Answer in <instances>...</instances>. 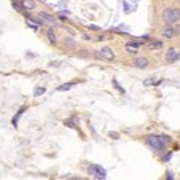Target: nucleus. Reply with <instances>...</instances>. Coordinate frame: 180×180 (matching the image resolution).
Instances as JSON below:
<instances>
[{
    "mask_svg": "<svg viewBox=\"0 0 180 180\" xmlns=\"http://www.w3.org/2000/svg\"><path fill=\"white\" fill-rule=\"evenodd\" d=\"M110 135H112V139H118V134H115V132H110Z\"/></svg>",
    "mask_w": 180,
    "mask_h": 180,
    "instance_id": "23",
    "label": "nucleus"
},
{
    "mask_svg": "<svg viewBox=\"0 0 180 180\" xmlns=\"http://www.w3.org/2000/svg\"><path fill=\"white\" fill-rule=\"evenodd\" d=\"M158 83H161V80L155 81L153 78H148V80H145V81H144V86H151V84H158Z\"/></svg>",
    "mask_w": 180,
    "mask_h": 180,
    "instance_id": "17",
    "label": "nucleus"
},
{
    "mask_svg": "<svg viewBox=\"0 0 180 180\" xmlns=\"http://www.w3.org/2000/svg\"><path fill=\"white\" fill-rule=\"evenodd\" d=\"M177 33H179V30L174 29V27H171V26L164 27V29L161 30V37H163V38H172V37H175Z\"/></svg>",
    "mask_w": 180,
    "mask_h": 180,
    "instance_id": "6",
    "label": "nucleus"
},
{
    "mask_svg": "<svg viewBox=\"0 0 180 180\" xmlns=\"http://www.w3.org/2000/svg\"><path fill=\"white\" fill-rule=\"evenodd\" d=\"M159 48H163V42H159V40L148 42V50H159Z\"/></svg>",
    "mask_w": 180,
    "mask_h": 180,
    "instance_id": "11",
    "label": "nucleus"
},
{
    "mask_svg": "<svg viewBox=\"0 0 180 180\" xmlns=\"http://www.w3.org/2000/svg\"><path fill=\"white\" fill-rule=\"evenodd\" d=\"M24 112H26V107H22L21 110L16 113V117H13V120H11V124H13V126H18V121H19V118L22 117V113H24Z\"/></svg>",
    "mask_w": 180,
    "mask_h": 180,
    "instance_id": "13",
    "label": "nucleus"
},
{
    "mask_svg": "<svg viewBox=\"0 0 180 180\" xmlns=\"http://www.w3.org/2000/svg\"><path fill=\"white\" fill-rule=\"evenodd\" d=\"M145 142H147V145L151 148V150H155V151H163L166 148V145L161 142L159 135H148V137L145 139Z\"/></svg>",
    "mask_w": 180,
    "mask_h": 180,
    "instance_id": "2",
    "label": "nucleus"
},
{
    "mask_svg": "<svg viewBox=\"0 0 180 180\" xmlns=\"http://www.w3.org/2000/svg\"><path fill=\"white\" fill-rule=\"evenodd\" d=\"M88 172H89V174L93 175L96 180L107 179V172H105V169L100 167V166H97V164H89V166H88Z\"/></svg>",
    "mask_w": 180,
    "mask_h": 180,
    "instance_id": "3",
    "label": "nucleus"
},
{
    "mask_svg": "<svg viewBox=\"0 0 180 180\" xmlns=\"http://www.w3.org/2000/svg\"><path fill=\"white\" fill-rule=\"evenodd\" d=\"M139 46H140V43H139V42H128L126 43V51H129V53H137Z\"/></svg>",
    "mask_w": 180,
    "mask_h": 180,
    "instance_id": "9",
    "label": "nucleus"
},
{
    "mask_svg": "<svg viewBox=\"0 0 180 180\" xmlns=\"http://www.w3.org/2000/svg\"><path fill=\"white\" fill-rule=\"evenodd\" d=\"M96 56L100 57V59H104V61H113L115 59V54H113V51H112L110 46H104V48H100L99 51H96Z\"/></svg>",
    "mask_w": 180,
    "mask_h": 180,
    "instance_id": "4",
    "label": "nucleus"
},
{
    "mask_svg": "<svg viewBox=\"0 0 180 180\" xmlns=\"http://www.w3.org/2000/svg\"><path fill=\"white\" fill-rule=\"evenodd\" d=\"M134 10H135V5H129V2L126 0V2H124V11L131 13V11H134Z\"/></svg>",
    "mask_w": 180,
    "mask_h": 180,
    "instance_id": "16",
    "label": "nucleus"
},
{
    "mask_svg": "<svg viewBox=\"0 0 180 180\" xmlns=\"http://www.w3.org/2000/svg\"><path fill=\"white\" fill-rule=\"evenodd\" d=\"M167 179H174V175H172V172H167V175H166Z\"/></svg>",
    "mask_w": 180,
    "mask_h": 180,
    "instance_id": "24",
    "label": "nucleus"
},
{
    "mask_svg": "<svg viewBox=\"0 0 180 180\" xmlns=\"http://www.w3.org/2000/svg\"><path fill=\"white\" fill-rule=\"evenodd\" d=\"M45 91H46L45 88H37V89L33 91V96H35V97H38V96H42V94L45 93Z\"/></svg>",
    "mask_w": 180,
    "mask_h": 180,
    "instance_id": "19",
    "label": "nucleus"
},
{
    "mask_svg": "<svg viewBox=\"0 0 180 180\" xmlns=\"http://www.w3.org/2000/svg\"><path fill=\"white\" fill-rule=\"evenodd\" d=\"M159 139H161V142H163V144H164V145L171 144V137H169V135H166V134L159 135Z\"/></svg>",
    "mask_w": 180,
    "mask_h": 180,
    "instance_id": "18",
    "label": "nucleus"
},
{
    "mask_svg": "<svg viewBox=\"0 0 180 180\" xmlns=\"http://www.w3.org/2000/svg\"><path fill=\"white\" fill-rule=\"evenodd\" d=\"M163 21L167 22V24L180 21V8H175V6L166 8L164 11H163Z\"/></svg>",
    "mask_w": 180,
    "mask_h": 180,
    "instance_id": "1",
    "label": "nucleus"
},
{
    "mask_svg": "<svg viewBox=\"0 0 180 180\" xmlns=\"http://www.w3.org/2000/svg\"><path fill=\"white\" fill-rule=\"evenodd\" d=\"M38 18L42 19V21H45V22H50V24H56V18H54L53 15L45 13V11H40L38 13Z\"/></svg>",
    "mask_w": 180,
    "mask_h": 180,
    "instance_id": "8",
    "label": "nucleus"
},
{
    "mask_svg": "<svg viewBox=\"0 0 180 180\" xmlns=\"http://www.w3.org/2000/svg\"><path fill=\"white\" fill-rule=\"evenodd\" d=\"M64 46L69 50H73V48H77V43L73 38H64Z\"/></svg>",
    "mask_w": 180,
    "mask_h": 180,
    "instance_id": "12",
    "label": "nucleus"
},
{
    "mask_svg": "<svg viewBox=\"0 0 180 180\" xmlns=\"http://www.w3.org/2000/svg\"><path fill=\"white\" fill-rule=\"evenodd\" d=\"M13 6H15L16 10H19V11H22V10H24V8H22V5H21L19 2H13Z\"/></svg>",
    "mask_w": 180,
    "mask_h": 180,
    "instance_id": "21",
    "label": "nucleus"
},
{
    "mask_svg": "<svg viewBox=\"0 0 180 180\" xmlns=\"http://www.w3.org/2000/svg\"><path fill=\"white\" fill-rule=\"evenodd\" d=\"M113 86H115V88H117V89H118V91H120V93H121V94H124V89H123V88H121V86H120V83H118V81H117V80H113Z\"/></svg>",
    "mask_w": 180,
    "mask_h": 180,
    "instance_id": "20",
    "label": "nucleus"
},
{
    "mask_svg": "<svg viewBox=\"0 0 180 180\" xmlns=\"http://www.w3.org/2000/svg\"><path fill=\"white\" fill-rule=\"evenodd\" d=\"M179 59H180V53L175 48H169L167 54H166V62L172 64V62H175V61H179Z\"/></svg>",
    "mask_w": 180,
    "mask_h": 180,
    "instance_id": "5",
    "label": "nucleus"
},
{
    "mask_svg": "<svg viewBox=\"0 0 180 180\" xmlns=\"http://www.w3.org/2000/svg\"><path fill=\"white\" fill-rule=\"evenodd\" d=\"M89 29H91V30H100V27H99V26H94V24H91V26H89Z\"/></svg>",
    "mask_w": 180,
    "mask_h": 180,
    "instance_id": "22",
    "label": "nucleus"
},
{
    "mask_svg": "<svg viewBox=\"0 0 180 180\" xmlns=\"http://www.w3.org/2000/svg\"><path fill=\"white\" fill-rule=\"evenodd\" d=\"M46 35H48L50 42L56 43V35H54V30H53V29H48V30H46Z\"/></svg>",
    "mask_w": 180,
    "mask_h": 180,
    "instance_id": "15",
    "label": "nucleus"
},
{
    "mask_svg": "<svg viewBox=\"0 0 180 180\" xmlns=\"http://www.w3.org/2000/svg\"><path fill=\"white\" fill-rule=\"evenodd\" d=\"M132 66L137 67V69H145V67H148V59L147 57H135L134 61H132Z\"/></svg>",
    "mask_w": 180,
    "mask_h": 180,
    "instance_id": "7",
    "label": "nucleus"
},
{
    "mask_svg": "<svg viewBox=\"0 0 180 180\" xmlns=\"http://www.w3.org/2000/svg\"><path fill=\"white\" fill-rule=\"evenodd\" d=\"M21 5L24 10H29V11L30 10H35V2H33V0H22Z\"/></svg>",
    "mask_w": 180,
    "mask_h": 180,
    "instance_id": "10",
    "label": "nucleus"
},
{
    "mask_svg": "<svg viewBox=\"0 0 180 180\" xmlns=\"http://www.w3.org/2000/svg\"><path fill=\"white\" fill-rule=\"evenodd\" d=\"M73 86H75V81H70V83H64L62 86L57 88V91H67V89H70V88H73Z\"/></svg>",
    "mask_w": 180,
    "mask_h": 180,
    "instance_id": "14",
    "label": "nucleus"
}]
</instances>
